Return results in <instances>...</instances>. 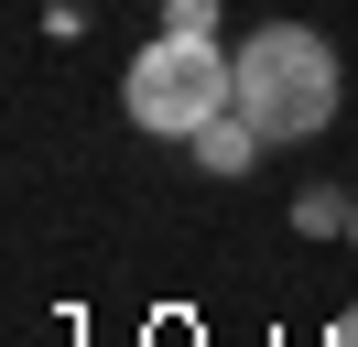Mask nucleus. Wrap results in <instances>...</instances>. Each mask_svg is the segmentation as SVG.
<instances>
[{
  "instance_id": "39448f33",
  "label": "nucleus",
  "mask_w": 358,
  "mask_h": 347,
  "mask_svg": "<svg viewBox=\"0 0 358 347\" xmlns=\"http://www.w3.org/2000/svg\"><path fill=\"white\" fill-rule=\"evenodd\" d=\"M163 33H217V0H163Z\"/></svg>"
},
{
  "instance_id": "f03ea898",
  "label": "nucleus",
  "mask_w": 358,
  "mask_h": 347,
  "mask_svg": "<svg viewBox=\"0 0 358 347\" xmlns=\"http://www.w3.org/2000/svg\"><path fill=\"white\" fill-rule=\"evenodd\" d=\"M120 108L152 141H196L217 108H239V55L217 33H152L131 55V76H120Z\"/></svg>"
},
{
  "instance_id": "f257e3e1",
  "label": "nucleus",
  "mask_w": 358,
  "mask_h": 347,
  "mask_svg": "<svg viewBox=\"0 0 358 347\" xmlns=\"http://www.w3.org/2000/svg\"><path fill=\"white\" fill-rule=\"evenodd\" d=\"M239 120L261 141H315L336 120V43L315 22H250L239 33Z\"/></svg>"
},
{
  "instance_id": "0eeeda50",
  "label": "nucleus",
  "mask_w": 358,
  "mask_h": 347,
  "mask_svg": "<svg viewBox=\"0 0 358 347\" xmlns=\"http://www.w3.org/2000/svg\"><path fill=\"white\" fill-rule=\"evenodd\" d=\"M348 239H358V217H348Z\"/></svg>"
},
{
  "instance_id": "423d86ee",
  "label": "nucleus",
  "mask_w": 358,
  "mask_h": 347,
  "mask_svg": "<svg viewBox=\"0 0 358 347\" xmlns=\"http://www.w3.org/2000/svg\"><path fill=\"white\" fill-rule=\"evenodd\" d=\"M326 347H358V315H336V337H326Z\"/></svg>"
},
{
  "instance_id": "20e7f679",
  "label": "nucleus",
  "mask_w": 358,
  "mask_h": 347,
  "mask_svg": "<svg viewBox=\"0 0 358 347\" xmlns=\"http://www.w3.org/2000/svg\"><path fill=\"white\" fill-rule=\"evenodd\" d=\"M348 217H358V195H336V185H315V195H293V228H304V239H336V228H348Z\"/></svg>"
},
{
  "instance_id": "7ed1b4c3",
  "label": "nucleus",
  "mask_w": 358,
  "mask_h": 347,
  "mask_svg": "<svg viewBox=\"0 0 358 347\" xmlns=\"http://www.w3.org/2000/svg\"><path fill=\"white\" fill-rule=\"evenodd\" d=\"M185 152H196L206 174H250V163H261L271 141H261V130L239 120V108H217V120H206V130H196V141H185Z\"/></svg>"
}]
</instances>
